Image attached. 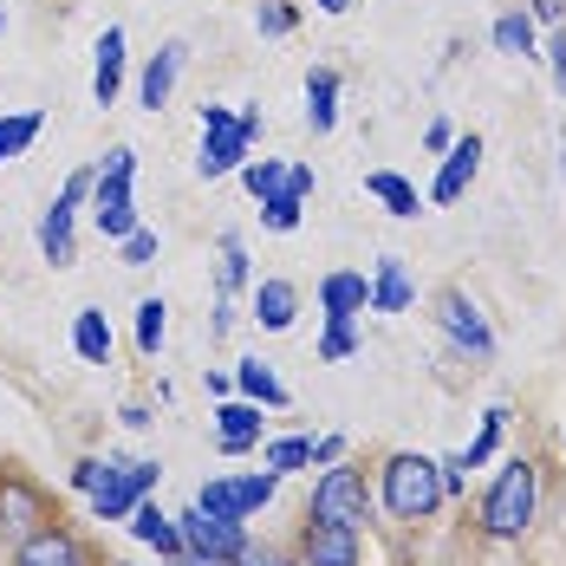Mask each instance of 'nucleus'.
<instances>
[{"instance_id": "nucleus-1", "label": "nucleus", "mask_w": 566, "mask_h": 566, "mask_svg": "<svg viewBox=\"0 0 566 566\" xmlns=\"http://www.w3.org/2000/svg\"><path fill=\"white\" fill-rule=\"evenodd\" d=\"M378 502H385L391 521H430V514L450 502L437 455H417V450L385 455V469H378Z\"/></svg>"}, {"instance_id": "nucleus-2", "label": "nucleus", "mask_w": 566, "mask_h": 566, "mask_svg": "<svg viewBox=\"0 0 566 566\" xmlns=\"http://www.w3.org/2000/svg\"><path fill=\"white\" fill-rule=\"evenodd\" d=\"M254 137H261V105H202V157H196V176L216 182V176H234L248 157H254Z\"/></svg>"}, {"instance_id": "nucleus-3", "label": "nucleus", "mask_w": 566, "mask_h": 566, "mask_svg": "<svg viewBox=\"0 0 566 566\" xmlns=\"http://www.w3.org/2000/svg\"><path fill=\"white\" fill-rule=\"evenodd\" d=\"M534 502H541V469L527 455H514L509 469L489 482V495H482V527L495 541H521L527 521H534Z\"/></svg>"}, {"instance_id": "nucleus-4", "label": "nucleus", "mask_w": 566, "mask_h": 566, "mask_svg": "<svg viewBox=\"0 0 566 566\" xmlns=\"http://www.w3.org/2000/svg\"><path fill=\"white\" fill-rule=\"evenodd\" d=\"M130 176H137V150H130V144H117L112 157H105V170H98V182H92V228H98L105 241H124V234L137 228Z\"/></svg>"}, {"instance_id": "nucleus-5", "label": "nucleus", "mask_w": 566, "mask_h": 566, "mask_svg": "<svg viewBox=\"0 0 566 566\" xmlns=\"http://www.w3.org/2000/svg\"><path fill=\"white\" fill-rule=\"evenodd\" d=\"M92 182H98V170H72L65 189L53 196V209L40 216V254H46L53 268H72V261H78V209L92 202Z\"/></svg>"}, {"instance_id": "nucleus-6", "label": "nucleus", "mask_w": 566, "mask_h": 566, "mask_svg": "<svg viewBox=\"0 0 566 566\" xmlns=\"http://www.w3.org/2000/svg\"><path fill=\"white\" fill-rule=\"evenodd\" d=\"M176 527H182V554H196L202 566H241L248 560V521H222V514H202L196 502L176 514Z\"/></svg>"}, {"instance_id": "nucleus-7", "label": "nucleus", "mask_w": 566, "mask_h": 566, "mask_svg": "<svg viewBox=\"0 0 566 566\" xmlns=\"http://www.w3.org/2000/svg\"><path fill=\"white\" fill-rule=\"evenodd\" d=\"M371 509H378V495H371L365 469H339V462L313 482V502H306V514H313V521H339V527H365V521H371Z\"/></svg>"}, {"instance_id": "nucleus-8", "label": "nucleus", "mask_w": 566, "mask_h": 566, "mask_svg": "<svg viewBox=\"0 0 566 566\" xmlns=\"http://www.w3.org/2000/svg\"><path fill=\"white\" fill-rule=\"evenodd\" d=\"M157 482H164V462H105V475L92 489V514L98 521H124Z\"/></svg>"}, {"instance_id": "nucleus-9", "label": "nucleus", "mask_w": 566, "mask_h": 566, "mask_svg": "<svg viewBox=\"0 0 566 566\" xmlns=\"http://www.w3.org/2000/svg\"><path fill=\"white\" fill-rule=\"evenodd\" d=\"M53 509H46V495H40V482H27V475H13V469H0V541L7 547H20L33 527H46Z\"/></svg>"}, {"instance_id": "nucleus-10", "label": "nucleus", "mask_w": 566, "mask_h": 566, "mask_svg": "<svg viewBox=\"0 0 566 566\" xmlns=\"http://www.w3.org/2000/svg\"><path fill=\"white\" fill-rule=\"evenodd\" d=\"M437 326H443L469 358H495V326L482 319V306H475L462 286H443V293H437Z\"/></svg>"}, {"instance_id": "nucleus-11", "label": "nucleus", "mask_w": 566, "mask_h": 566, "mask_svg": "<svg viewBox=\"0 0 566 566\" xmlns=\"http://www.w3.org/2000/svg\"><path fill=\"white\" fill-rule=\"evenodd\" d=\"M300 560H306V566H365L358 527H339V521H313V514H306V534H300Z\"/></svg>"}, {"instance_id": "nucleus-12", "label": "nucleus", "mask_w": 566, "mask_h": 566, "mask_svg": "<svg viewBox=\"0 0 566 566\" xmlns=\"http://www.w3.org/2000/svg\"><path fill=\"white\" fill-rule=\"evenodd\" d=\"M13 566H92V554H85V541H78L72 527L46 521V527H33V534L13 547Z\"/></svg>"}, {"instance_id": "nucleus-13", "label": "nucleus", "mask_w": 566, "mask_h": 566, "mask_svg": "<svg viewBox=\"0 0 566 566\" xmlns=\"http://www.w3.org/2000/svg\"><path fill=\"white\" fill-rule=\"evenodd\" d=\"M261 430H268L261 403H248V397H222V403H216V450L222 455L261 450Z\"/></svg>"}, {"instance_id": "nucleus-14", "label": "nucleus", "mask_w": 566, "mask_h": 566, "mask_svg": "<svg viewBox=\"0 0 566 566\" xmlns=\"http://www.w3.org/2000/svg\"><path fill=\"white\" fill-rule=\"evenodd\" d=\"M182 65H189V40H164L157 53H150V65H144V78H137V105L144 112H164L176 92V78H182Z\"/></svg>"}, {"instance_id": "nucleus-15", "label": "nucleus", "mask_w": 566, "mask_h": 566, "mask_svg": "<svg viewBox=\"0 0 566 566\" xmlns=\"http://www.w3.org/2000/svg\"><path fill=\"white\" fill-rule=\"evenodd\" d=\"M475 170H482V137L469 130V137H455V144H450L443 170H437V182H430V202H437V209H450V202H462V189L475 182Z\"/></svg>"}, {"instance_id": "nucleus-16", "label": "nucleus", "mask_w": 566, "mask_h": 566, "mask_svg": "<svg viewBox=\"0 0 566 566\" xmlns=\"http://www.w3.org/2000/svg\"><path fill=\"white\" fill-rule=\"evenodd\" d=\"M124 527H130V534H137V541L157 554V560H176V554H182V527H176V514H164L150 495L124 514Z\"/></svg>"}, {"instance_id": "nucleus-17", "label": "nucleus", "mask_w": 566, "mask_h": 566, "mask_svg": "<svg viewBox=\"0 0 566 566\" xmlns=\"http://www.w3.org/2000/svg\"><path fill=\"white\" fill-rule=\"evenodd\" d=\"M417 306V281L397 254H378V274H371V313H410Z\"/></svg>"}, {"instance_id": "nucleus-18", "label": "nucleus", "mask_w": 566, "mask_h": 566, "mask_svg": "<svg viewBox=\"0 0 566 566\" xmlns=\"http://www.w3.org/2000/svg\"><path fill=\"white\" fill-rule=\"evenodd\" d=\"M319 306H326V319H358V313H371V281L339 268L319 281Z\"/></svg>"}, {"instance_id": "nucleus-19", "label": "nucleus", "mask_w": 566, "mask_h": 566, "mask_svg": "<svg viewBox=\"0 0 566 566\" xmlns=\"http://www.w3.org/2000/svg\"><path fill=\"white\" fill-rule=\"evenodd\" d=\"M234 397H248V403H261V410H286V403H293V391L274 378V365H261V358H241V365H234Z\"/></svg>"}, {"instance_id": "nucleus-20", "label": "nucleus", "mask_w": 566, "mask_h": 566, "mask_svg": "<svg viewBox=\"0 0 566 566\" xmlns=\"http://www.w3.org/2000/svg\"><path fill=\"white\" fill-rule=\"evenodd\" d=\"M117 85H124V27H105L92 65V105H117Z\"/></svg>"}, {"instance_id": "nucleus-21", "label": "nucleus", "mask_w": 566, "mask_h": 566, "mask_svg": "<svg viewBox=\"0 0 566 566\" xmlns=\"http://www.w3.org/2000/svg\"><path fill=\"white\" fill-rule=\"evenodd\" d=\"M254 319H261V333H286V326L300 319V286L293 281H261L254 286Z\"/></svg>"}, {"instance_id": "nucleus-22", "label": "nucleus", "mask_w": 566, "mask_h": 566, "mask_svg": "<svg viewBox=\"0 0 566 566\" xmlns=\"http://www.w3.org/2000/svg\"><path fill=\"white\" fill-rule=\"evenodd\" d=\"M306 124H313L319 137L339 124V72H333V65H313V72H306Z\"/></svg>"}, {"instance_id": "nucleus-23", "label": "nucleus", "mask_w": 566, "mask_h": 566, "mask_svg": "<svg viewBox=\"0 0 566 566\" xmlns=\"http://www.w3.org/2000/svg\"><path fill=\"white\" fill-rule=\"evenodd\" d=\"M72 352H78L85 365H112V326H105L98 306H78V313H72Z\"/></svg>"}, {"instance_id": "nucleus-24", "label": "nucleus", "mask_w": 566, "mask_h": 566, "mask_svg": "<svg viewBox=\"0 0 566 566\" xmlns=\"http://www.w3.org/2000/svg\"><path fill=\"white\" fill-rule=\"evenodd\" d=\"M365 189L391 209L397 222H410V216L423 209V202H417V182H410V176H397V170H371V176H365Z\"/></svg>"}, {"instance_id": "nucleus-25", "label": "nucleus", "mask_w": 566, "mask_h": 566, "mask_svg": "<svg viewBox=\"0 0 566 566\" xmlns=\"http://www.w3.org/2000/svg\"><path fill=\"white\" fill-rule=\"evenodd\" d=\"M40 130H46V112H7V117H0V164L27 157Z\"/></svg>"}, {"instance_id": "nucleus-26", "label": "nucleus", "mask_w": 566, "mask_h": 566, "mask_svg": "<svg viewBox=\"0 0 566 566\" xmlns=\"http://www.w3.org/2000/svg\"><path fill=\"white\" fill-rule=\"evenodd\" d=\"M248 286V248L241 234H222V261H216V300H234Z\"/></svg>"}, {"instance_id": "nucleus-27", "label": "nucleus", "mask_w": 566, "mask_h": 566, "mask_svg": "<svg viewBox=\"0 0 566 566\" xmlns=\"http://www.w3.org/2000/svg\"><path fill=\"white\" fill-rule=\"evenodd\" d=\"M228 482H234V502H241V514H248V521L268 509V502H274V489H281V475H274V469H254V475H228Z\"/></svg>"}, {"instance_id": "nucleus-28", "label": "nucleus", "mask_w": 566, "mask_h": 566, "mask_svg": "<svg viewBox=\"0 0 566 566\" xmlns=\"http://www.w3.org/2000/svg\"><path fill=\"white\" fill-rule=\"evenodd\" d=\"M489 40H495V53H509V59H541L534 53V20H521V13H502Z\"/></svg>"}, {"instance_id": "nucleus-29", "label": "nucleus", "mask_w": 566, "mask_h": 566, "mask_svg": "<svg viewBox=\"0 0 566 566\" xmlns=\"http://www.w3.org/2000/svg\"><path fill=\"white\" fill-rule=\"evenodd\" d=\"M164 333H170V306H164V300H137V352L157 358Z\"/></svg>"}, {"instance_id": "nucleus-30", "label": "nucleus", "mask_w": 566, "mask_h": 566, "mask_svg": "<svg viewBox=\"0 0 566 566\" xmlns=\"http://www.w3.org/2000/svg\"><path fill=\"white\" fill-rule=\"evenodd\" d=\"M234 176L248 182V196H254V202H268V196H274V189L286 182V164H281V157H248V164H241Z\"/></svg>"}, {"instance_id": "nucleus-31", "label": "nucleus", "mask_w": 566, "mask_h": 566, "mask_svg": "<svg viewBox=\"0 0 566 566\" xmlns=\"http://www.w3.org/2000/svg\"><path fill=\"white\" fill-rule=\"evenodd\" d=\"M300 209H306V196H300V189H274V196H268V202H261V222L274 228V234H293V228H300Z\"/></svg>"}, {"instance_id": "nucleus-32", "label": "nucleus", "mask_w": 566, "mask_h": 566, "mask_svg": "<svg viewBox=\"0 0 566 566\" xmlns=\"http://www.w3.org/2000/svg\"><path fill=\"white\" fill-rule=\"evenodd\" d=\"M306 462H313V437H281V443L261 450V469H274V475H293Z\"/></svg>"}, {"instance_id": "nucleus-33", "label": "nucleus", "mask_w": 566, "mask_h": 566, "mask_svg": "<svg viewBox=\"0 0 566 566\" xmlns=\"http://www.w3.org/2000/svg\"><path fill=\"white\" fill-rule=\"evenodd\" d=\"M502 423H509V410H489V417H482V437L462 450V469H469V475H475V469L495 455V443H502Z\"/></svg>"}, {"instance_id": "nucleus-34", "label": "nucleus", "mask_w": 566, "mask_h": 566, "mask_svg": "<svg viewBox=\"0 0 566 566\" xmlns=\"http://www.w3.org/2000/svg\"><path fill=\"white\" fill-rule=\"evenodd\" d=\"M358 352V326L352 319H326V339H319V365H339Z\"/></svg>"}, {"instance_id": "nucleus-35", "label": "nucleus", "mask_w": 566, "mask_h": 566, "mask_svg": "<svg viewBox=\"0 0 566 566\" xmlns=\"http://www.w3.org/2000/svg\"><path fill=\"white\" fill-rule=\"evenodd\" d=\"M117 254H124V268H150V261H157V228L137 222L124 241H117Z\"/></svg>"}, {"instance_id": "nucleus-36", "label": "nucleus", "mask_w": 566, "mask_h": 566, "mask_svg": "<svg viewBox=\"0 0 566 566\" xmlns=\"http://www.w3.org/2000/svg\"><path fill=\"white\" fill-rule=\"evenodd\" d=\"M254 27H261V40H286L293 33V7L286 0H261L254 7Z\"/></svg>"}, {"instance_id": "nucleus-37", "label": "nucleus", "mask_w": 566, "mask_h": 566, "mask_svg": "<svg viewBox=\"0 0 566 566\" xmlns=\"http://www.w3.org/2000/svg\"><path fill=\"white\" fill-rule=\"evenodd\" d=\"M98 475H105V462H98V455H78V462H72V489H78V495H92V489H98Z\"/></svg>"}, {"instance_id": "nucleus-38", "label": "nucleus", "mask_w": 566, "mask_h": 566, "mask_svg": "<svg viewBox=\"0 0 566 566\" xmlns=\"http://www.w3.org/2000/svg\"><path fill=\"white\" fill-rule=\"evenodd\" d=\"M437 469H443V495H462V489H469V469H462V450H455V455H443Z\"/></svg>"}, {"instance_id": "nucleus-39", "label": "nucleus", "mask_w": 566, "mask_h": 566, "mask_svg": "<svg viewBox=\"0 0 566 566\" xmlns=\"http://www.w3.org/2000/svg\"><path fill=\"white\" fill-rule=\"evenodd\" d=\"M333 462H345V437H319L313 443V469H333Z\"/></svg>"}, {"instance_id": "nucleus-40", "label": "nucleus", "mask_w": 566, "mask_h": 566, "mask_svg": "<svg viewBox=\"0 0 566 566\" xmlns=\"http://www.w3.org/2000/svg\"><path fill=\"white\" fill-rule=\"evenodd\" d=\"M241 566H306V560H300V554H274V547H261V554L248 547V560Z\"/></svg>"}, {"instance_id": "nucleus-41", "label": "nucleus", "mask_w": 566, "mask_h": 566, "mask_svg": "<svg viewBox=\"0 0 566 566\" xmlns=\"http://www.w3.org/2000/svg\"><path fill=\"white\" fill-rule=\"evenodd\" d=\"M547 53H554V85H560V98H566V27L554 33V46H547Z\"/></svg>"}, {"instance_id": "nucleus-42", "label": "nucleus", "mask_w": 566, "mask_h": 566, "mask_svg": "<svg viewBox=\"0 0 566 566\" xmlns=\"http://www.w3.org/2000/svg\"><path fill=\"white\" fill-rule=\"evenodd\" d=\"M117 417H124V430H150V403H124Z\"/></svg>"}, {"instance_id": "nucleus-43", "label": "nucleus", "mask_w": 566, "mask_h": 566, "mask_svg": "<svg viewBox=\"0 0 566 566\" xmlns=\"http://www.w3.org/2000/svg\"><path fill=\"white\" fill-rule=\"evenodd\" d=\"M423 144H430V150H450V144H455V130H450V124H443V117H437V124L423 130Z\"/></svg>"}, {"instance_id": "nucleus-44", "label": "nucleus", "mask_w": 566, "mask_h": 566, "mask_svg": "<svg viewBox=\"0 0 566 566\" xmlns=\"http://www.w3.org/2000/svg\"><path fill=\"white\" fill-rule=\"evenodd\" d=\"M286 189H300V196H313V170H306V164H286Z\"/></svg>"}, {"instance_id": "nucleus-45", "label": "nucleus", "mask_w": 566, "mask_h": 566, "mask_svg": "<svg viewBox=\"0 0 566 566\" xmlns=\"http://www.w3.org/2000/svg\"><path fill=\"white\" fill-rule=\"evenodd\" d=\"M202 385H209V397H234V378H228V371H209Z\"/></svg>"}, {"instance_id": "nucleus-46", "label": "nucleus", "mask_w": 566, "mask_h": 566, "mask_svg": "<svg viewBox=\"0 0 566 566\" xmlns=\"http://www.w3.org/2000/svg\"><path fill=\"white\" fill-rule=\"evenodd\" d=\"M534 20H547V27H560V0H534Z\"/></svg>"}, {"instance_id": "nucleus-47", "label": "nucleus", "mask_w": 566, "mask_h": 566, "mask_svg": "<svg viewBox=\"0 0 566 566\" xmlns=\"http://www.w3.org/2000/svg\"><path fill=\"white\" fill-rule=\"evenodd\" d=\"M319 13H333V20H339V13H352V0H319Z\"/></svg>"}, {"instance_id": "nucleus-48", "label": "nucleus", "mask_w": 566, "mask_h": 566, "mask_svg": "<svg viewBox=\"0 0 566 566\" xmlns=\"http://www.w3.org/2000/svg\"><path fill=\"white\" fill-rule=\"evenodd\" d=\"M0 27H7V13H0Z\"/></svg>"}, {"instance_id": "nucleus-49", "label": "nucleus", "mask_w": 566, "mask_h": 566, "mask_svg": "<svg viewBox=\"0 0 566 566\" xmlns=\"http://www.w3.org/2000/svg\"><path fill=\"white\" fill-rule=\"evenodd\" d=\"M117 566H130V560H117Z\"/></svg>"}]
</instances>
